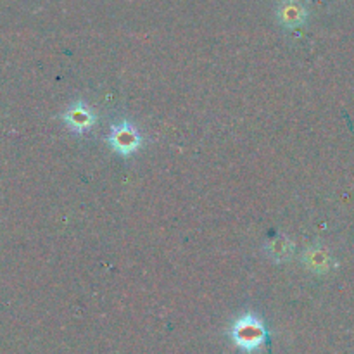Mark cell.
<instances>
[{
	"label": "cell",
	"instance_id": "obj_1",
	"mask_svg": "<svg viewBox=\"0 0 354 354\" xmlns=\"http://www.w3.org/2000/svg\"><path fill=\"white\" fill-rule=\"evenodd\" d=\"M230 337L237 348L251 353L265 344L268 330H266L265 322L258 315L244 313L235 318V322L232 324Z\"/></svg>",
	"mask_w": 354,
	"mask_h": 354
},
{
	"label": "cell",
	"instance_id": "obj_2",
	"mask_svg": "<svg viewBox=\"0 0 354 354\" xmlns=\"http://www.w3.org/2000/svg\"><path fill=\"white\" fill-rule=\"evenodd\" d=\"M111 147L121 156H131L142 147V133L138 131V128L135 124H131L130 121H120V123H114L111 127L109 138H107Z\"/></svg>",
	"mask_w": 354,
	"mask_h": 354
},
{
	"label": "cell",
	"instance_id": "obj_3",
	"mask_svg": "<svg viewBox=\"0 0 354 354\" xmlns=\"http://www.w3.org/2000/svg\"><path fill=\"white\" fill-rule=\"evenodd\" d=\"M62 120H64L66 127L69 128L75 133H86L88 130H92V127L97 121V114L93 113L92 107L88 106L83 100H78L73 106H69L68 109L62 114Z\"/></svg>",
	"mask_w": 354,
	"mask_h": 354
},
{
	"label": "cell",
	"instance_id": "obj_4",
	"mask_svg": "<svg viewBox=\"0 0 354 354\" xmlns=\"http://www.w3.org/2000/svg\"><path fill=\"white\" fill-rule=\"evenodd\" d=\"M277 17L286 28H299L306 23L308 10L299 0H283L277 7Z\"/></svg>",
	"mask_w": 354,
	"mask_h": 354
},
{
	"label": "cell",
	"instance_id": "obj_5",
	"mask_svg": "<svg viewBox=\"0 0 354 354\" xmlns=\"http://www.w3.org/2000/svg\"><path fill=\"white\" fill-rule=\"evenodd\" d=\"M303 261L315 273H325L330 268V254L327 249L320 248V245L308 248L303 254Z\"/></svg>",
	"mask_w": 354,
	"mask_h": 354
},
{
	"label": "cell",
	"instance_id": "obj_6",
	"mask_svg": "<svg viewBox=\"0 0 354 354\" xmlns=\"http://www.w3.org/2000/svg\"><path fill=\"white\" fill-rule=\"evenodd\" d=\"M266 254L277 263H286L292 258L294 254V244L287 237L280 235V237L272 239V241L266 244Z\"/></svg>",
	"mask_w": 354,
	"mask_h": 354
}]
</instances>
